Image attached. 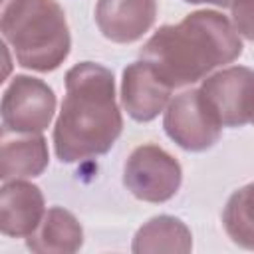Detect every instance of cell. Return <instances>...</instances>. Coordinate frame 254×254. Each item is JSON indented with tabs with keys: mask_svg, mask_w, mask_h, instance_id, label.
Instances as JSON below:
<instances>
[{
	"mask_svg": "<svg viewBox=\"0 0 254 254\" xmlns=\"http://www.w3.org/2000/svg\"><path fill=\"white\" fill-rule=\"evenodd\" d=\"M97 69L93 65H77L67 75L69 95L56 127V153L62 161L105 153L119 135L121 121L113 103V81L109 77L97 89L107 75L101 67L97 81H93Z\"/></svg>",
	"mask_w": 254,
	"mask_h": 254,
	"instance_id": "obj_1",
	"label": "cell"
}]
</instances>
